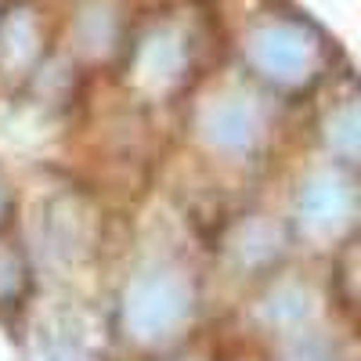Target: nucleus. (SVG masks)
I'll use <instances>...</instances> for the list:
<instances>
[{"label": "nucleus", "instance_id": "f257e3e1", "mask_svg": "<svg viewBox=\"0 0 361 361\" xmlns=\"http://www.w3.org/2000/svg\"><path fill=\"white\" fill-rule=\"evenodd\" d=\"M130 314H134L137 329H145L141 336H156V329H170L180 314H185V304H180V296H177V286L163 279V282L137 289Z\"/></svg>", "mask_w": 361, "mask_h": 361}]
</instances>
